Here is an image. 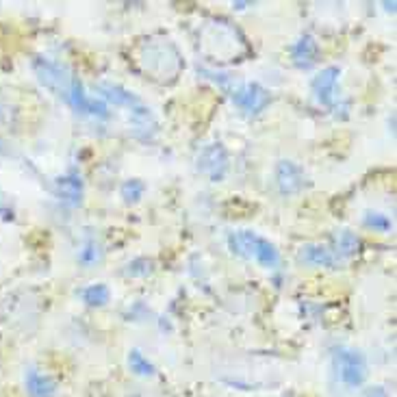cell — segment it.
I'll list each match as a JSON object with an SVG mask.
<instances>
[{
    "label": "cell",
    "instance_id": "obj_1",
    "mask_svg": "<svg viewBox=\"0 0 397 397\" xmlns=\"http://www.w3.org/2000/svg\"><path fill=\"white\" fill-rule=\"evenodd\" d=\"M228 245L233 250V254L243 259H252L257 261L263 267H276L280 263V254L276 250L274 243H269L265 237L257 235V233H250V231H241L228 237Z\"/></svg>",
    "mask_w": 397,
    "mask_h": 397
},
{
    "label": "cell",
    "instance_id": "obj_2",
    "mask_svg": "<svg viewBox=\"0 0 397 397\" xmlns=\"http://www.w3.org/2000/svg\"><path fill=\"white\" fill-rule=\"evenodd\" d=\"M33 72L48 92L68 100L72 76L68 74V70L63 66L54 63L50 59H44V56H37V59H33Z\"/></svg>",
    "mask_w": 397,
    "mask_h": 397
},
{
    "label": "cell",
    "instance_id": "obj_3",
    "mask_svg": "<svg viewBox=\"0 0 397 397\" xmlns=\"http://www.w3.org/2000/svg\"><path fill=\"white\" fill-rule=\"evenodd\" d=\"M334 367L341 382L350 389H356L367 378V362L360 352L356 350H336L334 352Z\"/></svg>",
    "mask_w": 397,
    "mask_h": 397
},
{
    "label": "cell",
    "instance_id": "obj_4",
    "mask_svg": "<svg viewBox=\"0 0 397 397\" xmlns=\"http://www.w3.org/2000/svg\"><path fill=\"white\" fill-rule=\"evenodd\" d=\"M197 169L207 174L213 183L221 181L226 172H228V152H226L221 144L207 146L200 152V157H197Z\"/></svg>",
    "mask_w": 397,
    "mask_h": 397
},
{
    "label": "cell",
    "instance_id": "obj_5",
    "mask_svg": "<svg viewBox=\"0 0 397 397\" xmlns=\"http://www.w3.org/2000/svg\"><path fill=\"white\" fill-rule=\"evenodd\" d=\"M233 102L245 113H261L269 104V94L259 83H245L233 92Z\"/></svg>",
    "mask_w": 397,
    "mask_h": 397
},
{
    "label": "cell",
    "instance_id": "obj_6",
    "mask_svg": "<svg viewBox=\"0 0 397 397\" xmlns=\"http://www.w3.org/2000/svg\"><path fill=\"white\" fill-rule=\"evenodd\" d=\"M276 183L280 193L293 195L304 189V172L293 161H280L276 167Z\"/></svg>",
    "mask_w": 397,
    "mask_h": 397
},
{
    "label": "cell",
    "instance_id": "obj_7",
    "mask_svg": "<svg viewBox=\"0 0 397 397\" xmlns=\"http://www.w3.org/2000/svg\"><path fill=\"white\" fill-rule=\"evenodd\" d=\"M298 259H300L304 265H310V267L336 269L338 265H341V259H338L332 250H328L326 245H317V243L302 245V248H300V254H298Z\"/></svg>",
    "mask_w": 397,
    "mask_h": 397
},
{
    "label": "cell",
    "instance_id": "obj_8",
    "mask_svg": "<svg viewBox=\"0 0 397 397\" xmlns=\"http://www.w3.org/2000/svg\"><path fill=\"white\" fill-rule=\"evenodd\" d=\"M338 76H341V70L336 66H330L326 70H322L315 78H313V92L317 96V100L326 106H332L334 104V98H336V83H338Z\"/></svg>",
    "mask_w": 397,
    "mask_h": 397
},
{
    "label": "cell",
    "instance_id": "obj_9",
    "mask_svg": "<svg viewBox=\"0 0 397 397\" xmlns=\"http://www.w3.org/2000/svg\"><path fill=\"white\" fill-rule=\"evenodd\" d=\"M24 384H26V393L31 397H54L56 395V382L50 376L35 369V367H31V369L26 372Z\"/></svg>",
    "mask_w": 397,
    "mask_h": 397
},
{
    "label": "cell",
    "instance_id": "obj_10",
    "mask_svg": "<svg viewBox=\"0 0 397 397\" xmlns=\"http://www.w3.org/2000/svg\"><path fill=\"white\" fill-rule=\"evenodd\" d=\"M54 195L59 197L61 202L78 204L80 197H83V181H80V176L78 174H68V176L56 178V183H54Z\"/></svg>",
    "mask_w": 397,
    "mask_h": 397
},
{
    "label": "cell",
    "instance_id": "obj_11",
    "mask_svg": "<svg viewBox=\"0 0 397 397\" xmlns=\"http://www.w3.org/2000/svg\"><path fill=\"white\" fill-rule=\"evenodd\" d=\"M317 42L313 35H302L293 46H291V56H293V63L298 68L308 70L310 66L315 63V56H317Z\"/></svg>",
    "mask_w": 397,
    "mask_h": 397
},
{
    "label": "cell",
    "instance_id": "obj_12",
    "mask_svg": "<svg viewBox=\"0 0 397 397\" xmlns=\"http://www.w3.org/2000/svg\"><path fill=\"white\" fill-rule=\"evenodd\" d=\"M96 90L100 94L102 100L106 102H113L116 106H130V109H137L139 106V100L135 94H130L128 90L120 87V85H111V83H98Z\"/></svg>",
    "mask_w": 397,
    "mask_h": 397
},
{
    "label": "cell",
    "instance_id": "obj_13",
    "mask_svg": "<svg viewBox=\"0 0 397 397\" xmlns=\"http://www.w3.org/2000/svg\"><path fill=\"white\" fill-rule=\"evenodd\" d=\"M360 250V239L352 233V231H336L334 233V254L338 259H348L354 257V254Z\"/></svg>",
    "mask_w": 397,
    "mask_h": 397
},
{
    "label": "cell",
    "instance_id": "obj_14",
    "mask_svg": "<svg viewBox=\"0 0 397 397\" xmlns=\"http://www.w3.org/2000/svg\"><path fill=\"white\" fill-rule=\"evenodd\" d=\"M68 102L72 104L74 111L78 113H87V106H90V98L83 90V83L78 76H72V83H70V94H68Z\"/></svg>",
    "mask_w": 397,
    "mask_h": 397
},
{
    "label": "cell",
    "instance_id": "obj_15",
    "mask_svg": "<svg viewBox=\"0 0 397 397\" xmlns=\"http://www.w3.org/2000/svg\"><path fill=\"white\" fill-rule=\"evenodd\" d=\"M80 298H83L85 304H90V306H104L111 298V291H109L106 285H92V287L80 291Z\"/></svg>",
    "mask_w": 397,
    "mask_h": 397
},
{
    "label": "cell",
    "instance_id": "obj_16",
    "mask_svg": "<svg viewBox=\"0 0 397 397\" xmlns=\"http://www.w3.org/2000/svg\"><path fill=\"white\" fill-rule=\"evenodd\" d=\"M128 367H130V372L137 374V376H154V365L139 350H133L128 354Z\"/></svg>",
    "mask_w": 397,
    "mask_h": 397
},
{
    "label": "cell",
    "instance_id": "obj_17",
    "mask_svg": "<svg viewBox=\"0 0 397 397\" xmlns=\"http://www.w3.org/2000/svg\"><path fill=\"white\" fill-rule=\"evenodd\" d=\"M100 259H102V250L94 239L85 243L78 252V263L85 265V267H92V265L100 263Z\"/></svg>",
    "mask_w": 397,
    "mask_h": 397
},
{
    "label": "cell",
    "instance_id": "obj_18",
    "mask_svg": "<svg viewBox=\"0 0 397 397\" xmlns=\"http://www.w3.org/2000/svg\"><path fill=\"white\" fill-rule=\"evenodd\" d=\"M362 224L367 226V228H372L376 233H389L393 228V221L382 215V213H376V211H369V213H365V219Z\"/></svg>",
    "mask_w": 397,
    "mask_h": 397
},
{
    "label": "cell",
    "instance_id": "obj_19",
    "mask_svg": "<svg viewBox=\"0 0 397 397\" xmlns=\"http://www.w3.org/2000/svg\"><path fill=\"white\" fill-rule=\"evenodd\" d=\"M144 191H146V185L141 183V181H137V178H130V181H126L122 185V197H124L128 204L139 202L141 195H144Z\"/></svg>",
    "mask_w": 397,
    "mask_h": 397
},
{
    "label": "cell",
    "instance_id": "obj_20",
    "mask_svg": "<svg viewBox=\"0 0 397 397\" xmlns=\"http://www.w3.org/2000/svg\"><path fill=\"white\" fill-rule=\"evenodd\" d=\"M365 397H386V391H384L382 386H374V389L367 391V395H365Z\"/></svg>",
    "mask_w": 397,
    "mask_h": 397
},
{
    "label": "cell",
    "instance_id": "obj_21",
    "mask_svg": "<svg viewBox=\"0 0 397 397\" xmlns=\"http://www.w3.org/2000/svg\"><path fill=\"white\" fill-rule=\"evenodd\" d=\"M384 7H386L389 11H395V3H384Z\"/></svg>",
    "mask_w": 397,
    "mask_h": 397
}]
</instances>
